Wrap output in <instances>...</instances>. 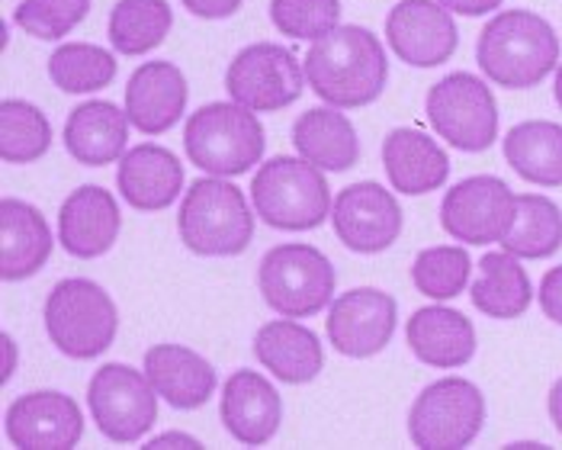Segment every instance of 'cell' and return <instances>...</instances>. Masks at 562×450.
<instances>
[{"label":"cell","instance_id":"5bb4252c","mask_svg":"<svg viewBox=\"0 0 562 450\" xmlns=\"http://www.w3.org/2000/svg\"><path fill=\"white\" fill-rule=\"evenodd\" d=\"M331 225L353 255H380L398 241L405 216L392 190L376 180H357L335 196Z\"/></svg>","mask_w":562,"mask_h":450},{"label":"cell","instance_id":"74e56055","mask_svg":"<svg viewBox=\"0 0 562 450\" xmlns=\"http://www.w3.org/2000/svg\"><path fill=\"white\" fill-rule=\"evenodd\" d=\"M196 20H228L241 10L245 0H180Z\"/></svg>","mask_w":562,"mask_h":450},{"label":"cell","instance_id":"d6986e66","mask_svg":"<svg viewBox=\"0 0 562 450\" xmlns=\"http://www.w3.org/2000/svg\"><path fill=\"white\" fill-rule=\"evenodd\" d=\"M190 88L173 61H142L126 81V116L145 135H165L183 120Z\"/></svg>","mask_w":562,"mask_h":450},{"label":"cell","instance_id":"ab89813d","mask_svg":"<svg viewBox=\"0 0 562 450\" xmlns=\"http://www.w3.org/2000/svg\"><path fill=\"white\" fill-rule=\"evenodd\" d=\"M148 450H168V448H183V450H196L203 448L193 435H183V431H165L158 438H148Z\"/></svg>","mask_w":562,"mask_h":450},{"label":"cell","instance_id":"8fae6325","mask_svg":"<svg viewBox=\"0 0 562 450\" xmlns=\"http://www.w3.org/2000/svg\"><path fill=\"white\" fill-rule=\"evenodd\" d=\"M308 88L305 65L293 48L277 43L245 45L225 68V90L255 113H280Z\"/></svg>","mask_w":562,"mask_h":450},{"label":"cell","instance_id":"60d3db41","mask_svg":"<svg viewBox=\"0 0 562 450\" xmlns=\"http://www.w3.org/2000/svg\"><path fill=\"white\" fill-rule=\"evenodd\" d=\"M547 412H550V421L553 428L562 435V376L550 386V396H547Z\"/></svg>","mask_w":562,"mask_h":450},{"label":"cell","instance_id":"9a60e30c","mask_svg":"<svg viewBox=\"0 0 562 450\" xmlns=\"http://www.w3.org/2000/svg\"><path fill=\"white\" fill-rule=\"evenodd\" d=\"M3 435L20 450H71L85 438V412L68 393L33 390L7 405Z\"/></svg>","mask_w":562,"mask_h":450},{"label":"cell","instance_id":"4dcf8cb0","mask_svg":"<svg viewBox=\"0 0 562 450\" xmlns=\"http://www.w3.org/2000/svg\"><path fill=\"white\" fill-rule=\"evenodd\" d=\"M502 248L520 261H547L562 248V210L543 193H518V216Z\"/></svg>","mask_w":562,"mask_h":450},{"label":"cell","instance_id":"603a6c76","mask_svg":"<svg viewBox=\"0 0 562 450\" xmlns=\"http://www.w3.org/2000/svg\"><path fill=\"white\" fill-rule=\"evenodd\" d=\"M55 238L45 216L26 200H0V277L7 283L30 280L52 258Z\"/></svg>","mask_w":562,"mask_h":450},{"label":"cell","instance_id":"484cf974","mask_svg":"<svg viewBox=\"0 0 562 450\" xmlns=\"http://www.w3.org/2000/svg\"><path fill=\"white\" fill-rule=\"evenodd\" d=\"M130 116L110 100H87L71 110L65 123V151L85 165V168H103L120 161L130 148Z\"/></svg>","mask_w":562,"mask_h":450},{"label":"cell","instance_id":"ba28073f","mask_svg":"<svg viewBox=\"0 0 562 450\" xmlns=\"http://www.w3.org/2000/svg\"><path fill=\"white\" fill-rule=\"evenodd\" d=\"M485 415V396L473 380L440 376L412 403L408 438L422 450H463L482 435Z\"/></svg>","mask_w":562,"mask_h":450},{"label":"cell","instance_id":"ac0fdd59","mask_svg":"<svg viewBox=\"0 0 562 450\" xmlns=\"http://www.w3.org/2000/svg\"><path fill=\"white\" fill-rule=\"evenodd\" d=\"M120 232H123L120 203L110 190L97 183L71 190L58 210V241L78 261L103 258L116 245Z\"/></svg>","mask_w":562,"mask_h":450},{"label":"cell","instance_id":"e575fe53","mask_svg":"<svg viewBox=\"0 0 562 450\" xmlns=\"http://www.w3.org/2000/svg\"><path fill=\"white\" fill-rule=\"evenodd\" d=\"M90 13V0H20L13 23L43 43H58L71 36Z\"/></svg>","mask_w":562,"mask_h":450},{"label":"cell","instance_id":"d6a6232c","mask_svg":"<svg viewBox=\"0 0 562 450\" xmlns=\"http://www.w3.org/2000/svg\"><path fill=\"white\" fill-rule=\"evenodd\" d=\"M52 148V123L30 100L7 97L0 103V158L7 165H33Z\"/></svg>","mask_w":562,"mask_h":450},{"label":"cell","instance_id":"277c9868","mask_svg":"<svg viewBox=\"0 0 562 450\" xmlns=\"http://www.w3.org/2000/svg\"><path fill=\"white\" fill-rule=\"evenodd\" d=\"M267 148V133L258 113L241 103H206L187 116L183 126V151L187 158L216 178H241L260 165Z\"/></svg>","mask_w":562,"mask_h":450},{"label":"cell","instance_id":"8d00e7d4","mask_svg":"<svg viewBox=\"0 0 562 450\" xmlns=\"http://www.w3.org/2000/svg\"><path fill=\"white\" fill-rule=\"evenodd\" d=\"M537 303H540V310L550 322L562 325V265L543 273L540 290H537Z\"/></svg>","mask_w":562,"mask_h":450},{"label":"cell","instance_id":"4316f807","mask_svg":"<svg viewBox=\"0 0 562 450\" xmlns=\"http://www.w3.org/2000/svg\"><path fill=\"white\" fill-rule=\"evenodd\" d=\"M293 145L305 161L328 175H345L360 161V138L338 106H312L293 123Z\"/></svg>","mask_w":562,"mask_h":450},{"label":"cell","instance_id":"f35d334b","mask_svg":"<svg viewBox=\"0 0 562 450\" xmlns=\"http://www.w3.org/2000/svg\"><path fill=\"white\" fill-rule=\"evenodd\" d=\"M440 3L457 16H488V13L502 10L505 0H440Z\"/></svg>","mask_w":562,"mask_h":450},{"label":"cell","instance_id":"836d02e7","mask_svg":"<svg viewBox=\"0 0 562 450\" xmlns=\"http://www.w3.org/2000/svg\"><path fill=\"white\" fill-rule=\"evenodd\" d=\"M473 273V258L467 248L460 245H434L418 251L415 265H412V283L422 296H428L434 303H447L457 300Z\"/></svg>","mask_w":562,"mask_h":450},{"label":"cell","instance_id":"7402d4cb","mask_svg":"<svg viewBox=\"0 0 562 450\" xmlns=\"http://www.w3.org/2000/svg\"><path fill=\"white\" fill-rule=\"evenodd\" d=\"M255 358L280 383L303 386L325 370V348L312 328L296 318H273L263 322L255 335Z\"/></svg>","mask_w":562,"mask_h":450},{"label":"cell","instance_id":"52a82bcc","mask_svg":"<svg viewBox=\"0 0 562 450\" xmlns=\"http://www.w3.org/2000/svg\"><path fill=\"white\" fill-rule=\"evenodd\" d=\"M335 265L325 251L305 241L270 248L258 265L263 303L286 318H312L335 303Z\"/></svg>","mask_w":562,"mask_h":450},{"label":"cell","instance_id":"7c38bea8","mask_svg":"<svg viewBox=\"0 0 562 450\" xmlns=\"http://www.w3.org/2000/svg\"><path fill=\"white\" fill-rule=\"evenodd\" d=\"M518 216V193L495 175L457 180L440 203V225L463 245H502Z\"/></svg>","mask_w":562,"mask_h":450},{"label":"cell","instance_id":"3957f363","mask_svg":"<svg viewBox=\"0 0 562 450\" xmlns=\"http://www.w3.org/2000/svg\"><path fill=\"white\" fill-rule=\"evenodd\" d=\"M255 203L228 178H196L177 213V232L187 251L200 258H238L255 241Z\"/></svg>","mask_w":562,"mask_h":450},{"label":"cell","instance_id":"b9f144b4","mask_svg":"<svg viewBox=\"0 0 562 450\" xmlns=\"http://www.w3.org/2000/svg\"><path fill=\"white\" fill-rule=\"evenodd\" d=\"M3 351H7V363H3V383L13 376V370H16V345H13V338L3 331Z\"/></svg>","mask_w":562,"mask_h":450},{"label":"cell","instance_id":"7a4b0ae2","mask_svg":"<svg viewBox=\"0 0 562 450\" xmlns=\"http://www.w3.org/2000/svg\"><path fill=\"white\" fill-rule=\"evenodd\" d=\"M562 40L553 23L533 10H498L479 33L482 75L505 90H530L560 68Z\"/></svg>","mask_w":562,"mask_h":450},{"label":"cell","instance_id":"6da1fadb","mask_svg":"<svg viewBox=\"0 0 562 450\" xmlns=\"http://www.w3.org/2000/svg\"><path fill=\"white\" fill-rule=\"evenodd\" d=\"M303 65L312 93L338 110H360L376 103L390 81V58L380 36L357 23L338 26L315 40Z\"/></svg>","mask_w":562,"mask_h":450},{"label":"cell","instance_id":"4fadbf2b","mask_svg":"<svg viewBox=\"0 0 562 450\" xmlns=\"http://www.w3.org/2000/svg\"><path fill=\"white\" fill-rule=\"evenodd\" d=\"M398 325V306L386 290L353 286L341 293L325 318L328 345L341 358L367 360L386 351Z\"/></svg>","mask_w":562,"mask_h":450},{"label":"cell","instance_id":"8992f818","mask_svg":"<svg viewBox=\"0 0 562 450\" xmlns=\"http://www.w3.org/2000/svg\"><path fill=\"white\" fill-rule=\"evenodd\" d=\"M48 341L71 360L106 355L120 331V310L113 296L87 277L58 280L43 310Z\"/></svg>","mask_w":562,"mask_h":450},{"label":"cell","instance_id":"d590c367","mask_svg":"<svg viewBox=\"0 0 562 450\" xmlns=\"http://www.w3.org/2000/svg\"><path fill=\"white\" fill-rule=\"evenodd\" d=\"M270 23L280 36L315 43L341 26V0H270Z\"/></svg>","mask_w":562,"mask_h":450},{"label":"cell","instance_id":"ffe728a7","mask_svg":"<svg viewBox=\"0 0 562 450\" xmlns=\"http://www.w3.org/2000/svg\"><path fill=\"white\" fill-rule=\"evenodd\" d=\"M142 370L158 396L177 412H196L213 400L218 386L216 367L187 345L161 341L145 351Z\"/></svg>","mask_w":562,"mask_h":450},{"label":"cell","instance_id":"7bdbcfd3","mask_svg":"<svg viewBox=\"0 0 562 450\" xmlns=\"http://www.w3.org/2000/svg\"><path fill=\"white\" fill-rule=\"evenodd\" d=\"M553 97H557V103H560L562 110V61L560 68H557V78H553Z\"/></svg>","mask_w":562,"mask_h":450},{"label":"cell","instance_id":"cb8c5ba5","mask_svg":"<svg viewBox=\"0 0 562 450\" xmlns=\"http://www.w3.org/2000/svg\"><path fill=\"white\" fill-rule=\"evenodd\" d=\"M383 168L402 196H425L450 180V158L440 142L412 126H398L383 138Z\"/></svg>","mask_w":562,"mask_h":450},{"label":"cell","instance_id":"2e32d148","mask_svg":"<svg viewBox=\"0 0 562 450\" xmlns=\"http://www.w3.org/2000/svg\"><path fill=\"white\" fill-rule=\"evenodd\" d=\"M386 43L405 65L437 68L460 48V30L440 0H398L386 16Z\"/></svg>","mask_w":562,"mask_h":450},{"label":"cell","instance_id":"30bf717a","mask_svg":"<svg viewBox=\"0 0 562 450\" xmlns=\"http://www.w3.org/2000/svg\"><path fill=\"white\" fill-rule=\"evenodd\" d=\"M158 400L148 373L130 363H103L87 383V405L97 431L113 445L142 441L158 421Z\"/></svg>","mask_w":562,"mask_h":450},{"label":"cell","instance_id":"f546056e","mask_svg":"<svg viewBox=\"0 0 562 450\" xmlns=\"http://www.w3.org/2000/svg\"><path fill=\"white\" fill-rule=\"evenodd\" d=\"M171 26L173 10L168 0H116L110 10L106 36L120 55L138 58L165 43Z\"/></svg>","mask_w":562,"mask_h":450},{"label":"cell","instance_id":"83f0119b","mask_svg":"<svg viewBox=\"0 0 562 450\" xmlns=\"http://www.w3.org/2000/svg\"><path fill=\"white\" fill-rule=\"evenodd\" d=\"M470 300L482 315L512 322L530 310L533 283L527 270L520 268V258H515L512 251H488L479 261V277L470 286Z\"/></svg>","mask_w":562,"mask_h":450},{"label":"cell","instance_id":"e0dca14e","mask_svg":"<svg viewBox=\"0 0 562 450\" xmlns=\"http://www.w3.org/2000/svg\"><path fill=\"white\" fill-rule=\"evenodd\" d=\"M218 418L225 431L245 445L263 448L277 438L283 421V403L277 386L258 370H235L218 396Z\"/></svg>","mask_w":562,"mask_h":450},{"label":"cell","instance_id":"d4e9b609","mask_svg":"<svg viewBox=\"0 0 562 450\" xmlns=\"http://www.w3.org/2000/svg\"><path fill=\"white\" fill-rule=\"evenodd\" d=\"M405 341L412 355L434 370H460L476 358V328L450 306L415 310L405 322Z\"/></svg>","mask_w":562,"mask_h":450},{"label":"cell","instance_id":"9c48e42d","mask_svg":"<svg viewBox=\"0 0 562 450\" xmlns=\"http://www.w3.org/2000/svg\"><path fill=\"white\" fill-rule=\"evenodd\" d=\"M425 116L450 148L479 155L498 138V103L492 88L473 71L440 78L425 97Z\"/></svg>","mask_w":562,"mask_h":450},{"label":"cell","instance_id":"44dd1931","mask_svg":"<svg viewBox=\"0 0 562 450\" xmlns=\"http://www.w3.org/2000/svg\"><path fill=\"white\" fill-rule=\"evenodd\" d=\"M116 187L132 210L161 213L171 210L173 200L183 193V165L171 148L145 142L120 158Z\"/></svg>","mask_w":562,"mask_h":450},{"label":"cell","instance_id":"1f68e13d","mask_svg":"<svg viewBox=\"0 0 562 450\" xmlns=\"http://www.w3.org/2000/svg\"><path fill=\"white\" fill-rule=\"evenodd\" d=\"M116 55L93 43H65L48 55V78L61 93H97L116 81Z\"/></svg>","mask_w":562,"mask_h":450},{"label":"cell","instance_id":"f1b7e54d","mask_svg":"<svg viewBox=\"0 0 562 450\" xmlns=\"http://www.w3.org/2000/svg\"><path fill=\"white\" fill-rule=\"evenodd\" d=\"M505 161L533 187H562V126L553 120H524L502 138Z\"/></svg>","mask_w":562,"mask_h":450},{"label":"cell","instance_id":"5b68a950","mask_svg":"<svg viewBox=\"0 0 562 450\" xmlns=\"http://www.w3.org/2000/svg\"><path fill=\"white\" fill-rule=\"evenodd\" d=\"M251 203L260 223L280 232H312L331 216L335 196L325 171L303 155H277L251 178Z\"/></svg>","mask_w":562,"mask_h":450}]
</instances>
